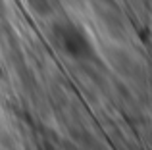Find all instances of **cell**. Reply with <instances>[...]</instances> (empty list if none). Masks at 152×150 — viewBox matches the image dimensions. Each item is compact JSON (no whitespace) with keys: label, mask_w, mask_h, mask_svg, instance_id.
Instances as JSON below:
<instances>
[{"label":"cell","mask_w":152,"mask_h":150,"mask_svg":"<svg viewBox=\"0 0 152 150\" xmlns=\"http://www.w3.org/2000/svg\"><path fill=\"white\" fill-rule=\"evenodd\" d=\"M50 41L64 56L75 62H85L93 56V42L83 27L73 21H56L50 27Z\"/></svg>","instance_id":"cell-1"},{"label":"cell","mask_w":152,"mask_h":150,"mask_svg":"<svg viewBox=\"0 0 152 150\" xmlns=\"http://www.w3.org/2000/svg\"><path fill=\"white\" fill-rule=\"evenodd\" d=\"M29 2V6L33 8L37 14H50L52 12V2L50 0H27Z\"/></svg>","instance_id":"cell-2"}]
</instances>
